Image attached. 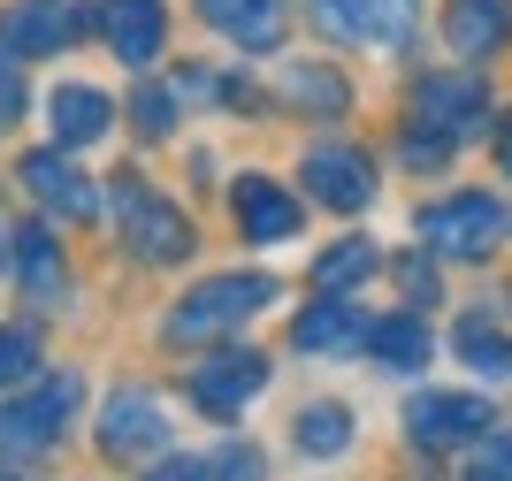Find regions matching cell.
<instances>
[{
	"instance_id": "cell-1",
	"label": "cell",
	"mask_w": 512,
	"mask_h": 481,
	"mask_svg": "<svg viewBox=\"0 0 512 481\" xmlns=\"http://www.w3.org/2000/svg\"><path fill=\"white\" fill-rule=\"evenodd\" d=\"M115 230H123V245L138 252V260H153V268L192 260V222H184V214H176L169 199L138 176V168L115 176Z\"/></svg>"
},
{
	"instance_id": "cell-2",
	"label": "cell",
	"mask_w": 512,
	"mask_h": 481,
	"mask_svg": "<svg viewBox=\"0 0 512 481\" xmlns=\"http://www.w3.org/2000/svg\"><path fill=\"white\" fill-rule=\"evenodd\" d=\"M268 298H276V283H268V275H214V283H199V291L184 298L169 321H161V336H169V344H207V336H230L237 321H253Z\"/></svg>"
},
{
	"instance_id": "cell-3",
	"label": "cell",
	"mask_w": 512,
	"mask_h": 481,
	"mask_svg": "<svg viewBox=\"0 0 512 481\" xmlns=\"http://www.w3.org/2000/svg\"><path fill=\"white\" fill-rule=\"evenodd\" d=\"M413 230H421L428 252H444V260H474V252H490V237L505 230V207L482 199V191H459V199L421 207V214H413Z\"/></svg>"
},
{
	"instance_id": "cell-4",
	"label": "cell",
	"mask_w": 512,
	"mask_h": 481,
	"mask_svg": "<svg viewBox=\"0 0 512 481\" xmlns=\"http://www.w3.org/2000/svg\"><path fill=\"white\" fill-rule=\"evenodd\" d=\"M77 398H85V382H77V375H54V382H39L31 398L0 405V451H8V459L54 451V436H62V420L77 413Z\"/></svg>"
},
{
	"instance_id": "cell-5",
	"label": "cell",
	"mask_w": 512,
	"mask_h": 481,
	"mask_svg": "<svg viewBox=\"0 0 512 481\" xmlns=\"http://www.w3.org/2000/svg\"><path fill=\"white\" fill-rule=\"evenodd\" d=\"M100 451L107 459H161L169 451V405L153 390H115L100 405Z\"/></svg>"
},
{
	"instance_id": "cell-6",
	"label": "cell",
	"mask_w": 512,
	"mask_h": 481,
	"mask_svg": "<svg viewBox=\"0 0 512 481\" xmlns=\"http://www.w3.org/2000/svg\"><path fill=\"white\" fill-rule=\"evenodd\" d=\"M184 390H192L199 413L237 420L260 390H268V359H260V352H214V359H199L192 375H184Z\"/></svg>"
},
{
	"instance_id": "cell-7",
	"label": "cell",
	"mask_w": 512,
	"mask_h": 481,
	"mask_svg": "<svg viewBox=\"0 0 512 481\" xmlns=\"http://www.w3.org/2000/svg\"><path fill=\"white\" fill-rule=\"evenodd\" d=\"M482 115H490V92H482V77L436 69V77H421V84H413V123L444 130L451 146H459V138H474V130H482Z\"/></svg>"
},
{
	"instance_id": "cell-8",
	"label": "cell",
	"mask_w": 512,
	"mask_h": 481,
	"mask_svg": "<svg viewBox=\"0 0 512 481\" xmlns=\"http://www.w3.org/2000/svg\"><path fill=\"white\" fill-rule=\"evenodd\" d=\"M406 436L413 443H474L490 436V398H474V390H421L406 405Z\"/></svg>"
},
{
	"instance_id": "cell-9",
	"label": "cell",
	"mask_w": 512,
	"mask_h": 481,
	"mask_svg": "<svg viewBox=\"0 0 512 481\" xmlns=\"http://www.w3.org/2000/svg\"><path fill=\"white\" fill-rule=\"evenodd\" d=\"M16 176H23V191H31L46 214H62V222H92V214H100V191H92V176H77V168H69L54 146H46V153H23Z\"/></svg>"
},
{
	"instance_id": "cell-10",
	"label": "cell",
	"mask_w": 512,
	"mask_h": 481,
	"mask_svg": "<svg viewBox=\"0 0 512 481\" xmlns=\"http://www.w3.org/2000/svg\"><path fill=\"white\" fill-rule=\"evenodd\" d=\"M299 176L314 184L321 207H337V214H360L367 199H375V168H367V153H352V146H314L299 161Z\"/></svg>"
},
{
	"instance_id": "cell-11",
	"label": "cell",
	"mask_w": 512,
	"mask_h": 481,
	"mask_svg": "<svg viewBox=\"0 0 512 481\" xmlns=\"http://www.w3.org/2000/svg\"><path fill=\"white\" fill-rule=\"evenodd\" d=\"M230 207H237V230L253 237V245H283V237H299V199H291L276 176H237Z\"/></svg>"
},
{
	"instance_id": "cell-12",
	"label": "cell",
	"mask_w": 512,
	"mask_h": 481,
	"mask_svg": "<svg viewBox=\"0 0 512 481\" xmlns=\"http://www.w3.org/2000/svg\"><path fill=\"white\" fill-rule=\"evenodd\" d=\"M100 31H107V46H115V62L146 69V62H161L169 16H161V0H107V8H100Z\"/></svg>"
},
{
	"instance_id": "cell-13",
	"label": "cell",
	"mask_w": 512,
	"mask_h": 481,
	"mask_svg": "<svg viewBox=\"0 0 512 481\" xmlns=\"http://www.w3.org/2000/svg\"><path fill=\"white\" fill-rule=\"evenodd\" d=\"M444 39L459 62H482L512 39V0H451L444 8Z\"/></svg>"
},
{
	"instance_id": "cell-14",
	"label": "cell",
	"mask_w": 512,
	"mask_h": 481,
	"mask_svg": "<svg viewBox=\"0 0 512 481\" xmlns=\"http://www.w3.org/2000/svg\"><path fill=\"white\" fill-rule=\"evenodd\" d=\"M85 31V8H69V0H23L8 8V54H54Z\"/></svg>"
},
{
	"instance_id": "cell-15",
	"label": "cell",
	"mask_w": 512,
	"mask_h": 481,
	"mask_svg": "<svg viewBox=\"0 0 512 481\" xmlns=\"http://www.w3.org/2000/svg\"><path fill=\"white\" fill-rule=\"evenodd\" d=\"M107 123H115V107H107V92H92V84H54V92H46L54 146H92V138H107Z\"/></svg>"
},
{
	"instance_id": "cell-16",
	"label": "cell",
	"mask_w": 512,
	"mask_h": 481,
	"mask_svg": "<svg viewBox=\"0 0 512 481\" xmlns=\"http://www.w3.org/2000/svg\"><path fill=\"white\" fill-rule=\"evenodd\" d=\"M199 16L222 31V39H237L245 54H268V46H283V0H199Z\"/></svg>"
},
{
	"instance_id": "cell-17",
	"label": "cell",
	"mask_w": 512,
	"mask_h": 481,
	"mask_svg": "<svg viewBox=\"0 0 512 481\" xmlns=\"http://www.w3.org/2000/svg\"><path fill=\"white\" fill-rule=\"evenodd\" d=\"M360 336H367L360 306H344L337 291H329L321 306H306V314L291 321V344H299V352H344V344H360Z\"/></svg>"
},
{
	"instance_id": "cell-18",
	"label": "cell",
	"mask_w": 512,
	"mask_h": 481,
	"mask_svg": "<svg viewBox=\"0 0 512 481\" xmlns=\"http://www.w3.org/2000/svg\"><path fill=\"white\" fill-rule=\"evenodd\" d=\"M314 16L344 39H398L406 23V0H314Z\"/></svg>"
},
{
	"instance_id": "cell-19",
	"label": "cell",
	"mask_w": 512,
	"mask_h": 481,
	"mask_svg": "<svg viewBox=\"0 0 512 481\" xmlns=\"http://www.w3.org/2000/svg\"><path fill=\"white\" fill-rule=\"evenodd\" d=\"M367 359H383V367H421L428 359V329H421V314H383V321H367Z\"/></svg>"
},
{
	"instance_id": "cell-20",
	"label": "cell",
	"mask_w": 512,
	"mask_h": 481,
	"mask_svg": "<svg viewBox=\"0 0 512 481\" xmlns=\"http://www.w3.org/2000/svg\"><path fill=\"white\" fill-rule=\"evenodd\" d=\"M16 268H23V291H31V306H54V291H62V252H54V237L31 222V230H16Z\"/></svg>"
},
{
	"instance_id": "cell-21",
	"label": "cell",
	"mask_w": 512,
	"mask_h": 481,
	"mask_svg": "<svg viewBox=\"0 0 512 481\" xmlns=\"http://www.w3.org/2000/svg\"><path fill=\"white\" fill-rule=\"evenodd\" d=\"M367 275H375V245H367V237H337V245L314 260V291H352Z\"/></svg>"
},
{
	"instance_id": "cell-22",
	"label": "cell",
	"mask_w": 512,
	"mask_h": 481,
	"mask_svg": "<svg viewBox=\"0 0 512 481\" xmlns=\"http://www.w3.org/2000/svg\"><path fill=\"white\" fill-rule=\"evenodd\" d=\"M291 436H299L306 459H337L344 443H352V413H344V405H306V413L291 420Z\"/></svg>"
},
{
	"instance_id": "cell-23",
	"label": "cell",
	"mask_w": 512,
	"mask_h": 481,
	"mask_svg": "<svg viewBox=\"0 0 512 481\" xmlns=\"http://www.w3.org/2000/svg\"><path fill=\"white\" fill-rule=\"evenodd\" d=\"M260 459L253 451H214V459H161L153 481H253Z\"/></svg>"
},
{
	"instance_id": "cell-24",
	"label": "cell",
	"mask_w": 512,
	"mask_h": 481,
	"mask_svg": "<svg viewBox=\"0 0 512 481\" xmlns=\"http://www.w3.org/2000/svg\"><path fill=\"white\" fill-rule=\"evenodd\" d=\"M283 92H291L299 107H314V115H337V107H344V84L329 77L321 62H291V69H283Z\"/></svg>"
},
{
	"instance_id": "cell-25",
	"label": "cell",
	"mask_w": 512,
	"mask_h": 481,
	"mask_svg": "<svg viewBox=\"0 0 512 481\" xmlns=\"http://www.w3.org/2000/svg\"><path fill=\"white\" fill-rule=\"evenodd\" d=\"M451 344H459V359H467V367H482V375H512V344L490 329V321H459V336H451Z\"/></svg>"
},
{
	"instance_id": "cell-26",
	"label": "cell",
	"mask_w": 512,
	"mask_h": 481,
	"mask_svg": "<svg viewBox=\"0 0 512 481\" xmlns=\"http://www.w3.org/2000/svg\"><path fill=\"white\" fill-rule=\"evenodd\" d=\"M31 367H39V336H31V329H0V390L23 382Z\"/></svg>"
},
{
	"instance_id": "cell-27",
	"label": "cell",
	"mask_w": 512,
	"mask_h": 481,
	"mask_svg": "<svg viewBox=\"0 0 512 481\" xmlns=\"http://www.w3.org/2000/svg\"><path fill=\"white\" fill-rule=\"evenodd\" d=\"M398 161H406V168H444L451 161V138H444V130H406V146H398Z\"/></svg>"
},
{
	"instance_id": "cell-28",
	"label": "cell",
	"mask_w": 512,
	"mask_h": 481,
	"mask_svg": "<svg viewBox=\"0 0 512 481\" xmlns=\"http://www.w3.org/2000/svg\"><path fill=\"white\" fill-rule=\"evenodd\" d=\"M467 481H512V428L482 436V459L467 466Z\"/></svg>"
},
{
	"instance_id": "cell-29",
	"label": "cell",
	"mask_w": 512,
	"mask_h": 481,
	"mask_svg": "<svg viewBox=\"0 0 512 481\" xmlns=\"http://www.w3.org/2000/svg\"><path fill=\"white\" fill-rule=\"evenodd\" d=\"M130 115H138V130H146V138H161V130H169V115H176V100L161 92V84H146V92L130 100Z\"/></svg>"
},
{
	"instance_id": "cell-30",
	"label": "cell",
	"mask_w": 512,
	"mask_h": 481,
	"mask_svg": "<svg viewBox=\"0 0 512 481\" xmlns=\"http://www.w3.org/2000/svg\"><path fill=\"white\" fill-rule=\"evenodd\" d=\"M16 115H23V69L8 62V54H0V130L16 123Z\"/></svg>"
},
{
	"instance_id": "cell-31",
	"label": "cell",
	"mask_w": 512,
	"mask_h": 481,
	"mask_svg": "<svg viewBox=\"0 0 512 481\" xmlns=\"http://www.w3.org/2000/svg\"><path fill=\"white\" fill-rule=\"evenodd\" d=\"M398 283H406V298H436V275L421 260H398Z\"/></svg>"
},
{
	"instance_id": "cell-32",
	"label": "cell",
	"mask_w": 512,
	"mask_h": 481,
	"mask_svg": "<svg viewBox=\"0 0 512 481\" xmlns=\"http://www.w3.org/2000/svg\"><path fill=\"white\" fill-rule=\"evenodd\" d=\"M497 153H505V168H512V123H505V138H497Z\"/></svg>"
},
{
	"instance_id": "cell-33",
	"label": "cell",
	"mask_w": 512,
	"mask_h": 481,
	"mask_svg": "<svg viewBox=\"0 0 512 481\" xmlns=\"http://www.w3.org/2000/svg\"><path fill=\"white\" fill-rule=\"evenodd\" d=\"M0 260H8V230H0Z\"/></svg>"
}]
</instances>
